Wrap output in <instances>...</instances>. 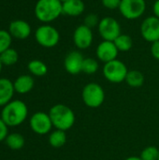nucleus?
<instances>
[{
    "label": "nucleus",
    "mask_w": 159,
    "mask_h": 160,
    "mask_svg": "<svg viewBox=\"0 0 159 160\" xmlns=\"http://www.w3.org/2000/svg\"><path fill=\"white\" fill-rule=\"evenodd\" d=\"M34 13L42 23H51L63 14V3L60 0H37Z\"/></svg>",
    "instance_id": "nucleus-1"
},
{
    "label": "nucleus",
    "mask_w": 159,
    "mask_h": 160,
    "mask_svg": "<svg viewBox=\"0 0 159 160\" xmlns=\"http://www.w3.org/2000/svg\"><path fill=\"white\" fill-rule=\"evenodd\" d=\"M28 115V109L21 100H11L2 108L1 118L7 127H18L22 125Z\"/></svg>",
    "instance_id": "nucleus-2"
},
{
    "label": "nucleus",
    "mask_w": 159,
    "mask_h": 160,
    "mask_svg": "<svg viewBox=\"0 0 159 160\" xmlns=\"http://www.w3.org/2000/svg\"><path fill=\"white\" fill-rule=\"evenodd\" d=\"M49 115L52 126L59 130H68L75 123V114L73 111L64 104L52 106L49 112Z\"/></svg>",
    "instance_id": "nucleus-3"
},
{
    "label": "nucleus",
    "mask_w": 159,
    "mask_h": 160,
    "mask_svg": "<svg viewBox=\"0 0 159 160\" xmlns=\"http://www.w3.org/2000/svg\"><path fill=\"white\" fill-rule=\"evenodd\" d=\"M35 38L41 47L53 48L60 41V33L50 23H43L36 29Z\"/></svg>",
    "instance_id": "nucleus-4"
},
{
    "label": "nucleus",
    "mask_w": 159,
    "mask_h": 160,
    "mask_svg": "<svg viewBox=\"0 0 159 160\" xmlns=\"http://www.w3.org/2000/svg\"><path fill=\"white\" fill-rule=\"evenodd\" d=\"M103 75L111 82L119 83L126 81L128 69L125 63L118 59L105 63L103 67Z\"/></svg>",
    "instance_id": "nucleus-5"
},
{
    "label": "nucleus",
    "mask_w": 159,
    "mask_h": 160,
    "mask_svg": "<svg viewBox=\"0 0 159 160\" xmlns=\"http://www.w3.org/2000/svg\"><path fill=\"white\" fill-rule=\"evenodd\" d=\"M147 4L145 0H121L119 11L127 20H138L145 13Z\"/></svg>",
    "instance_id": "nucleus-6"
},
{
    "label": "nucleus",
    "mask_w": 159,
    "mask_h": 160,
    "mask_svg": "<svg viewBox=\"0 0 159 160\" xmlns=\"http://www.w3.org/2000/svg\"><path fill=\"white\" fill-rule=\"evenodd\" d=\"M82 100L90 108H98L105 100V92L103 88L96 82H90L83 87Z\"/></svg>",
    "instance_id": "nucleus-7"
},
{
    "label": "nucleus",
    "mask_w": 159,
    "mask_h": 160,
    "mask_svg": "<svg viewBox=\"0 0 159 160\" xmlns=\"http://www.w3.org/2000/svg\"><path fill=\"white\" fill-rule=\"evenodd\" d=\"M99 36L103 40L114 41L121 33V24L113 17H104L99 21L97 25Z\"/></svg>",
    "instance_id": "nucleus-8"
},
{
    "label": "nucleus",
    "mask_w": 159,
    "mask_h": 160,
    "mask_svg": "<svg viewBox=\"0 0 159 160\" xmlns=\"http://www.w3.org/2000/svg\"><path fill=\"white\" fill-rule=\"evenodd\" d=\"M73 43L79 50H86L93 44L94 34L91 28L84 24L76 27L72 36Z\"/></svg>",
    "instance_id": "nucleus-9"
},
{
    "label": "nucleus",
    "mask_w": 159,
    "mask_h": 160,
    "mask_svg": "<svg viewBox=\"0 0 159 160\" xmlns=\"http://www.w3.org/2000/svg\"><path fill=\"white\" fill-rule=\"evenodd\" d=\"M141 35L144 40L155 42L159 40V19L156 16H149L141 24Z\"/></svg>",
    "instance_id": "nucleus-10"
},
{
    "label": "nucleus",
    "mask_w": 159,
    "mask_h": 160,
    "mask_svg": "<svg viewBox=\"0 0 159 160\" xmlns=\"http://www.w3.org/2000/svg\"><path fill=\"white\" fill-rule=\"evenodd\" d=\"M29 124L31 129L38 135H45L49 133L53 127L49 113H45L43 112L34 113L30 118Z\"/></svg>",
    "instance_id": "nucleus-11"
},
{
    "label": "nucleus",
    "mask_w": 159,
    "mask_h": 160,
    "mask_svg": "<svg viewBox=\"0 0 159 160\" xmlns=\"http://www.w3.org/2000/svg\"><path fill=\"white\" fill-rule=\"evenodd\" d=\"M118 49L115 46L113 41L110 40H102L97 47L96 54L98 60L104 63L111 62L114 59H117Z\"/></svg>",
    "instance_id": "nucleus-12"
},
{
    "label": "nucleus",
    "mask_w": 159,
    "mask_h": 160,
    "mask_svg": "<svg viewBox=\"0 0 159 160\" xmlns=\"http://www.w3.org/2000/svg\"><path fill=\"white\" fill-rule=\"evenodd\" d=\"M84 57L79 51H71L65 58L64 66L67 72L71 75H77L82 70V63Z\"/></svg>",
    "instance_id": "nucleus-13"
},
{
    "label": "nucleus",
    "mask_w": 159,
    "mask_h": 160,
    "mask_svg": "<svg viewBox=\"0 0 159 160\" xmlns=\"http://www.w3.org/2000/svg\"><path fill=\"white\" fill-rule=\"evenodd\" d=\"M9 34L13 38L16 39H26L27 38L30 37L32 29L31 25L24 20H14L10 22L8 24V30Z\"/></svg>",
    "instance_id": "nucleus-14"
},
{
    "label": "nucleus",
    "mask_w": 159,
    "mask_h": 160,
    "mask_svg": "<svg viewBox=\"0 0 159 160\" xmlns=\"http://www.w3.org/2000/svg\"><path fill=\"white\" fill-rule=\"evenodd\" d=\"M14 93L13 82L7 78H0V107H4L10 102Z\"/></svg>",
    "instance_id": "nucleus-15"
},
{
    "label": "nucleus",
    "mask_w": 159,
    "mask_h": 160,
    "mask_svg": "<svg viewBox=\"0 0 159 160\" xmlns=\"http://www.w3.org/2000/svg\"><path fill=\"white\" fill-rule=\"evenodd\" d=\"M85 10L82 0H67L63 3V14L69 17L81 16Z\"/></svg>",
    "instance_id": "nucleus-16"
},
{
    "label": "nucleus",
    "mask_w": 159,
    "mask_h": 160,
    "mask_svg": "<svg viewBox=\"0 0 159 160\" xmlns=\"http://www.w3.org/2000/svg\"><path fill=\"white\" fill-rule=\"evenodd\" d=\"M13 85L16 93L24 95L29 93L33 89L35 85V81L32 76L24 74L17 77V79L13 82Z\"/></svg>",
    "instance_id": "nucleus-17"
},
{
    "label": "nucleus",
    "mask_w": 159,
    "mask_h": 160,
    "mask_svg": "<svg viewBox=\"0 0 159 160\" xmlns=\"http://www.w3.org/2000/svg\"><path fill=\"white\" fill-rule=\"evenodd\" d=\"M27 68L32 75L37 77H42L46 75L48 72V68L46 64L37 59H34L30 61L27 65Z\"/></svg>",
    "instance_id": "nucleus-18"
},
{
    "label": "nucleus",
    "mask_w": 159,
    "mask_h": 160,
    "mask_svg": "<svg viewBox=\"0 0 159 160\" xmlns=\"http://www.w3.org/2000/svg\"><path fill=\"white\" fill-rule=\"evenodd\" d=\"M6 144L11 150H20L24 145V138L20 133H11L8 134L5 140Z\"/></svg>",
    "instance_id": "nucleus-19"
},
{
    "label": "nucleus",
    "mask_w": 159,
    "mask_h": 160,
    "mask_svg": "<svg viewBox=\"0 0 159 160\" xmlns=\"http://www.w3.org/2000/svg\"><path fill=\"white\" fill-rule=\"evenodd\" d=\"M67 142V134L63 130L56 129L51 133L49 137V143L54 148H60Z\"/></svg>",
    "instance_id": "nucleus-20"
},
{
    "label": "nucleus",
    "mask_w": 159,
    "mask_h": 160,
    "mask_svg": "<svg viewBox=\"0 0 159 160\" xmlns=\"http://www.w3.org/2000/svg\"><path fill=\"white\" fill-rule=\"evenodd\" d=\"M126 82L131 87H141L144 82V75L139 70H129Z\"/></svg>",
    "instance_id": "nucleus-21"
},
{
    "label": "nucleus",
    "mask_w": 159,
    "mask_h": 160,
    "mask_svg": "<svg viewBox=\"0 0 159 160\" xmlns=\"http://www.w3.org/2000/svg\"><path fill=\"white\" fill-rule=\"evenodd\" d=\"M0 60L3 66H13L19 60V53L13 48H8L0 54Z\"/></svg>",
    "instance_id": "nucleus-22"
},
{
    "label": "nucleus",
    "mask_w": 159,
    "mask_h": 160,
    "mask_svg": "<svg viewBox=\"0 0 159 160\" xmlns=\"http://www.w3.org/2000/svg\"><path fill=\"white\" fill-rule=\"evenodd\" d=\"M113 42L119 52H128L133 46V40L131 37L127 34H121Z\"/></svg>",
    "instance_id": "nucleus-23"
},
{
    "label": "nucleus",
    "mask_w": 159,
    "mask_h": 160,
    "mask_svg": "<svg viewBox=\"0 0 159 160\" xmlns=\"http://www.w3.org/2000/svg\"><path fill=\"white\" fill-rule=\"evenodd\" d=\"M98 62L94 59V58H91V57H87V58H84L83 60V63H82V70L84 73L86 74H94L97 71L98 69Z\"/></svg>",
    "instance_id": "nucleus-24"
},
{
    "label": "nucleus",
    "mask_w": 159,
    "mask_h": 160,
    "mask_svg": "<svg viewBox=\"0 0 159 160\" xmlns=\"http://www.w3.org/2000/svg\"><path fill=\"white\" fill-rule=\"evenodd\" d=\"M12 38H13L11 37L8 31L0 29V54L8 48H10Z\"/></svg>",
    "instance_id": "nucleus-25"
},
{
    "label": "nucleus",
    "mask_w": 159,
    "mask_h": 160,
    "mask_svg": "<svg viewBox=\"0 0 159 160\" xmlns=\"http://www.w3.org/2000/svg\"><path fill=\"white\" fill-rule=\"evenodd\" d=\"M159 156V150L155 146L146 147L141 154V158L142 160H157Z\"/></svg>",
    "instance_id": "nucleus-26"
},
{
    "label": "nucleus",
    "mask_w": 159,
    "mask_h": 160,
    "mask_svg": "<svg viewBox=\"0 0 159 160\" xmlns=\"http://www.w3.org/2000/svg\"><path fill=\"white\" fill-rule=\"evenodd\" d=\"M99 21L100 20H99L98 16L96 13H89V14H87L85 16L83 24L92 29V28H94V27H96V26L98 25Z\"/></svg>",
    "instance_id": "nucleus-27"
},
{
    "label": "nucleus",
    "mask_w": 159,
    "mask_h": 160,
    "mask_svg": "<svg viewBox=\"0 0 159 160\" xmlns=\"http://www.w3.org/2000/svg\"><path fill=\"white\" fill-rule=\"evenodd\" d=\"M102 6L107 9H117L120 7L121 0H101Z\"/></svg>",
    "instance_id": "nucleus-28"
},
{
    "label": "nucleus",
    "mask_w": 159,
    "mask_h": 160,
    "mask_svg": "<svg viewBox=\"0 0 159 160\" xmlns=\"http://www.w3.org/2000/svg\"><path fill=\"white\" fill-rule=\"evenodd\" d=\"M7 132H8V127L0 117V142L6 140V138L8 135Z\"/></svg>",
    "instance_id": "nucleus-29"
},
{
    "label": "nucleus",
    "mask_w": 159,
    "mask_h": 160,
    "mask_svg": "<svg viewBox=\"0 0 159 160\" xmlns=\"http://www.w3.org/2000/svg\"><path fill=\"white\" fill-rule=\"evenodd\" d=\"M151 53L153 57L157 60H159V40L155 41L151 45Z\"/></svg>",
    "instance_id": "nucleus-30"
},
{
    "label": "nucleus",
    "mask_w": 159,
    "mask_h": 160,
    "mask_svg": "<svg viewBox=\"0 0 159 160\" xmlns=\"http://www.w3.org/2000/svg\"><path fill=\"white\" fill-rule=\"evenodd\" d=\"M153 12L154 16L159 19V0H156V2L153 5Z\"/></svg>",
    "instance_id": "nucleus-31"
},
{
    "label": "nucleus",
    "mask_w": 159,
    "mask_h": 160,
    "mask_svg": "<svg viewBox=\"0 0 159 160\" xmlns=\"http://www.w3.org/2000/svg\"><path fill=\"white\" fill-rule=\"evenodd\" d=\"M126 160H142L141 158H137V157H130V158H127Z\"/></svg>",
    "instance_id": "nucleus-32"
},
{
    "label": "nucleus",
    "mask_w": 159,
    "mask_h": 160,
    "mask_svg": "<svg viewBox=\"0 0 159 160\" xmlns=\"http://www.w3.org/2000/svg\"><path fill=\"white\" fill-rule=\"evenodd\" d=\"M2 68H3V64H2V62L0 60V74H1V71H2Z\"/></svg>",
    "instance_id": "nucleus-33"
},
{
    "label": "nucleus",
    "mask_w": 159,
    "mask_h": 160,
    "mask_svg": "<svg viewBox=\"0 0 159 160\" xmlns=\"http://www.w3.org/2000/svg\"><path fill=\"white\" fill-rule=\"evenodd\" d=\"M60 1H61L62 3H64V2H66V1H67V0H60Z\"/></svg>",
    "instance_id": "nucleus-34"
},
{
    "label": "nucleus",
    "mask_w": 159,
    "mask_h": 160,
    "mask_svg": "<svg viewBox=\"0 0 159 160\" xmlns=\"http://www.w3.org/2000/svg\"><path fill=\"white\" fill-rule=\"evenodd\" d=\"M157 160H159V156H158V159H157Z\"/></svg>",
    "instance_id": "nucleus-35"
}]
</instances>
